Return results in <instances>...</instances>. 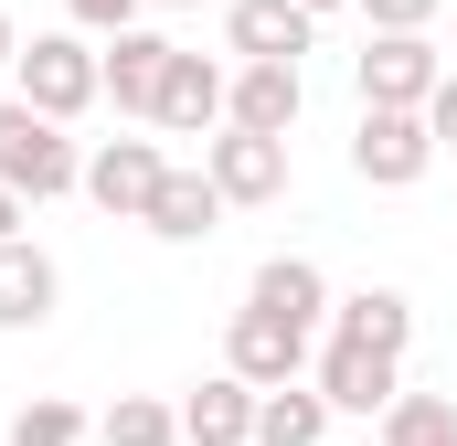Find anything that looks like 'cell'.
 I'll return each instance as SVG.
<instances>
[{
	"instance_id": "1",
	"label": "cell",
	"mask_w": 457,
	"mask_h": 446,
	"mask_svg": "<svg viewBox=\"0 0 457 446\" xmlns=\"http://www.w3.org/2000/svg\"><path fill=\"white\" fill-rule=\"evenodd\" d=\"M0 192H11V202H64V192H86V149H75L54 117H32L21 96L0 107Z\"/></svg>"
},
{
	"instance_id": "2",
	"label": "cell",
	"mask_w": 457,
	"mask_h": 446,
	"mask_svg": "<svg viewBox=\"0 0 457 446\" xmlns=\"http://www.w3.org/2000/svg\"><path fill=\"white\" fill-rule=\"evenodd\" d=\"M11 96H21L32 117H54V128H75V117L107 96L96 43H86V32H32V43H21V64H11Z\"/></svg>"
},
{
	"instance_id": "3",
	"label": "cell",
	"mask_w": 457,
	"mask_h": 446,
	"mask_svg": "<svg viewBox=\"0 0 457 446\" xmlns=\"http://www.w3.org/2000/svg\"><path fill=\"white\" fill-rule=\"evenodd\" d=\"M351 86H361V107L426 117V107H436V86H447V54H436L426 32H372V43L351 54Z\"/></svg>"
},
{
	"instance_id": "4",
	"label": "cell",
	"mask_w": 457,
	"mask_h": 446,
	"mask_svg": "<svg viewBox=\"0 0 457 446\" xmlns=\"http://www.w3.org/2000/svg\"><path fill=\"white\" fill-rule=\"evenodd\" d=\"M203 181L224 192V213H266V202H287V138L213 128V138H203Z\"/></svg>"
},
{
	"instance_id": "5",
	"label": "cell",
	"mask_w": 457,
	"mask_h": 446,
	"mask_svg": "<svg viewBox=\"0 0 457 446\" xmlns=\"http://www.w3.org/2000/svg\"><path fill=\"white\" fill-rule=\"evenodd\" d=\"M309 330H287V319H266V309H234L224 330V372L245 383V393H287V383H309Z\"/></svg>"
},
{
	"instance_id": "6",
	"label": "cell",
	"mask_w": 457,
	"mask_h": 446,
	"mask_svg": "<svg viewBox=\"0 0 457 446\" xmlns=\"http://www.w3.org/2000/svg\"><path fill=\"white\" fill-rule=\"evenodd\" d=\"M351 170H361L372 192H415V181L436 170L426 117H404V107H361V128H351Z\"/></svg>"
},
{
	"instance_id": "7",
	"label": "cell",
	"mask_w": 457,
	"mask_h": 446,
	"mask_svg": "<svg viewBox=\"0 0 457 446\" xmlns=\"http://www.w3.org/2000/svg\"><path fill=\"white\" fill-rule=\"evenodd\" d=\"M160 181H170L160 138H96V149H86V202H96V213H117V223H149Z\"/></svg>"
},
{
	"instance_id": "8",
	"label": "cell",
	"mask_w": 457,
	"mask_h": 446,
	"mask_svg": "<svg viewBox=\"0 0 457 446\" xmlns=\"http://www.w3.org/2000/svg\"><path fill=\"white\" fill-rule=\"evenodd\" d=\"M224 43H234V64H298L320 43V11H298V0H224Z\"/></svg>"
},
{
	"instance_id": "9",
	"label": "cell",
	"mask_w": 457,
	"mask_h": 446,
	"mask_svg": "<svg viewBox=\"0 0 457 446\" xmlns=\"http://www.w3.org/2000/svg\"><path fill=\"white\" fill-rule=\"evenodd\" d=\"M309 383L330 393V415H372V425H383V404L404 393V361H383V351H351V340H320Z\"/></svg>"
},
{
	"instance_id": "10",
	"label": "cell",
	"mask_w": 457,
	"mask_h": 446,
	"mask_svg": "<svg viewBox=\"0 0 457 446\" xmlns=\"http://www.w3.org/2000/svg\"><path fill=\"white\" fill-rule=\"evenodd\" d=\"M224 96H234V75L213 64V54H170L149 128H170V138H213V128H224Z\"/></svg>"
},
{
	"instance_id": "11",
	"label": "cell",
	"mask_w": 457,
	"mask_h": 446,
	"mask_svg": "<svg viewBox=\"0 0 457 446\" xmlns=\"http://www.w3.org/2000/svg\"><path fill=\"white\" fill-rule=\"evenodd\" d=\"M170 54H181V43H170V32H149V21H138V32H117L107 54H96V75H107V107L149 128V107H160V75H170Z\"/></svg>"
},
{
	"instance_id": "12",
	"label": "cell",
	"mask_w": 457,
	"mask_h": 446,
	"mask_svg": "<svg viewBox=\"0 0 457 446\" xmlns=\"http://www.w3.org/2000/svg\"><path fill=\"white\" fill-rule=\"evenodd\" d=\"M298 107H309V75H298V64H234L224 128H245V138H287Z\"/></svg>"
},
{
	"instance_id": "13",
	"label": "cell",
	"mask_w": 457,
	"mask_h": 446,
	"mask_svg": "<svg viewBox=\"0 0 457 446\" xmlns=\"http://www.w3.org/2000/svg\"><path fill=\"white\" fill-rule=\"evenodd\" d=\"M330 340L404 361V340H415V298H404V287H351V298H330Z\"/></svg>"
},
{
	"instance_id": "14",
	"label": "cell",
	"mask_w": 457,
	"mask_h": 446,
	"mask_svg": "<svg viewBox=\"0 0 457 446\" xmlns=\"http://www.w3.org/2000/svg\"><path fill=\"white\" fill-rule=\"evenodd\" d=\"M245 309H266V319H287V330H320V319H330V277H320L309 255H266V266L245 277Z\"/></svg>"
},
{
	"instance_id": "15",
	"label": "cell",
	"mask_w": 457,
	"mask_h": 446,
	"mask_svg": "<svg viewBox=\"0 0 457 446\" xmlns=\"http://www.w3.org/2000/svg\"><path fill=\"white\" fill-rule=\"evenodd\" d=\"M64 309V266L21 234V244H0V330H43Z\"/></svg>"
},
{
	"instance_id": "16",
	"label": "cell",
	"mask_w": 457,
	"mask_h": 446,
	"mask_svg": "<svg viewBox=\"0 0 457 446\" xmlns=\"http://www.w3.org/2000/svg\"><path fill=\"white\" fill-rule=\"evenodd\" d=\"M181 446H255V393L213 372V383H192L181 393Z\"/></svg>"
},
{
	"instance_id": "17",
	"label": "cell",
	"mask_w": 457,
	"mask_h": 446,
	"mask_svg": "<svg viewBox=\"0 0 457 446\" xmlns=\"http://www.w3.org/2000/svg\"><path fill=\"white\" fill-rule=\"evenodd\" d=\"M213 223H224V192H213L203 170H170V181H160V202H149V234H160V244H203Z\"/></svg>"
},
{
	"instance_id": "18",
	"label": "cell",
	"mask_w": 457,
	"mask_h": 446,
	"mask_svg": "<svg viewBox=\"0 0 457 446\" xmlns=\"http://www.w3.org/2000/svg\"><path fill=\"white\" fill-rule=\"evenodd\" d=\"M255 446H330V393H320V383L255 393Z\"/></svg>"
},
{
	"instance_id": "19",
	"label": "cell",
	"mask_w": 457,
	"mask_h": 446,
	"mask_svg": "<svg viewBox=\"0 0 457 446\" xmlns=\"http://www.w3.org/2000/svg\"><path fill=\"white\" fill-rule=\"evenodd\" d=\"M96 446H181V404H160V393H117L107 415H96Z\"/></svg>"
},
{
	"instance_id": "20",
	"label": "cell",
	"mask_w": 457,
	"mask_h": 446,
	"mask_svg": "<svg viewBox=\"0 0 457 446\" xmlns=\"http://www.w3.org/2000/svg\"><path fill=\"white\" fill-rule=\"evenodd\" d=\"M383 446H457V393H394L383 404Z\"/></svg>"
},
{
	"instance_id": "21",
	"label": "cell",
	"mask_w": 457,
	"mask_h": 446,
	"mask_svg": "<svg viewBox=\"0 0 457 446\" xmlns=\"http://www.w3.org/2000/svg\"><path fill=\"white\" fill-rule=\"evenodd\" d=\"M86 404H64V393H32L21 415H11V446H86Z\"/></svg>"
},
{
	"instance_id": "22",
	"label": "cell",
	"mask_w": 457,
	"mask_h": 446,
	"mask_svg": "<svg viewBox=\"0 0 457 446\" xmlns=\"http://www.w3.org/2000/svg\"><path fill=\"white\" fill-rule=\"evenodd\" d=\"M361 21H372V32H426L436 0H361Z\"/></svg>"
},
{
	"instance_id": "23",
	"label": "cell",
	"mask_w": 457,
	"mask_h": 446,
	"mask_svg": "<svg viewBox=\"0 0 457 446\" xmlns=\"http://www.w3.org/2000/svg\"><path fill=\"white\" fill-rule=\"evenodd\" d=\"M64 11H75V21H86V32H138V0H64Z\"/></svg>"
},
{
	"instance_id": "24",
	"label": "cell",
	"mask_w": 457,
	"mask_h": 446,
	"mask_svg": "<svg viewBox=\"0 0 457 446\" xmlns=\"http://www.w3.org/2000/svg\"><path fill=\"white\" fill-rule=\"evenodd\" d=\"M426 138H436V160H457V64H447V86H436V107H426Z\"/></svg>"
},
{
	"instance_id": "25",
	"label": "cell",
	"mask_w": 457,
	"mask_h": 446,
	"mask_svg": "<svg viewBox=\"0 0 457 446\" xmlns=\"http://www.w3.org/2000/svg\"><path fill=\"white\" fill-rule=\"evenodd\" d=\"M11 64H21V21L0 11V75H11Z\"/></svg>"
},
{
	"instance_id": "26",
	"label": "cell",
	"mask_w": 457,
	"mask_h": 446,
	"mask_svg": "<svg viewBox=\"0 0 457 446\" xmlns=\"http://www.w3.org/2000/svg\"><path fill=\"white\" fill-rule=\"evenodd\" d=\"M0 244H21V202L11 192H0Z\"/></svg>"
},
{
	"instance_id": "27",
	"label": "cell",
	"mask_w": 457,
	"mask_h": 446,
	"mask_svg": "<svg viewBox=\"0 0 457 446\" xmlns=\"http://www.w3.org/2000/svg\"><path fill=\"white\" fill-rule=\"evenodd\" d=\"M298 11H341V0H298Z\"/></svg>"
},
{
	"instance_id": "28",
	"label": "cell",
	"mask_w": 457,
	"mask_h": 446,
	"mask_svg": "<svg viewBox=\"0 0 457 446\" xmlns=\"http://www.w3.org/2000/svg\"><path fill=\"white\" fill-rule=\"evenodd\" d=\"M160 11H192V0H160Z\"/></svg>"
}]
</instances>
